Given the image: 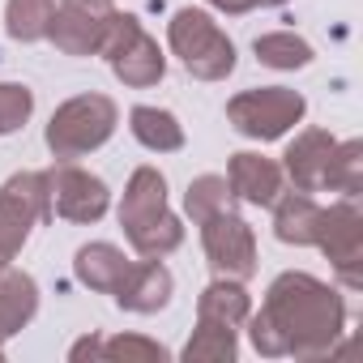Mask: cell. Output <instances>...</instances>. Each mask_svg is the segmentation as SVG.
<instances>
[{
  "label": "cell",
  "instance_id": "obj_1",
  "mask_svg": "<svg viewBox=\"0 0 363 363\" xmlns=\"http://www.w3.org/2000/svg\"><path fill=\"white\" fill-rule=\"evenodd\" d=\"M248 337L265 359H320L337 350L346 333V299L312 274H278L261 312L248 320Z\"/></svg>",
  "mask_w": 363,
  "mask_h": 363
},
{
  "label": "cell",
  "instance_id": "obj_2",
  "mask_svg": "<svg viewBox=\"0 0 363 363\" xmlns=\"http://www.w3.org/2000/svg\"><path fill=\"white\" fill-rule=\"evenodd\" d=\"M120 227L137 257L162 261L184 244V223L167 210V179L158 167H137L128 175L120 201Z\"/></svg>",
  "mask_w": 363,
  "mask_h": 363
},
{
  "label": "cell",
  "instance_id": "obj_3",
  "mask_svg": "<svg viewBox=\"0 0 363 363\" xmlns=\"http://www.w3.org/2000/svg\"><path fill=\"white\" fill-rule=\"evenodd\" d=\"M167 43L197 82H223L235 73V43L206 9H175L167 22Z\"/></svg>",
  "mask_w": 363,
  "mask_h": 363
},
{
  "label": "cell",
  "instance_id": "obj_4",
  "mask_svg": "<svg viewBox=\"0 0 363 363\" xmlns=\"http://www.w3.org/2000/svg\"><path fill=\"white\" fill-rule=\"evenodd\" d=\"M120 124V107L107 94H77L69 103H60L48 120V150L60 162L86 158L90 150L107 145L111 133Z\"/></svg>",
  "mask_w": 363,
  "mask_h": 363
},
{
  "label": "cell",
  "instance_id": "obj_5",
  "mask_svg": "<svg viewBox=\"0 0 363 363\" xmlns=\"http://www.w3.org/2000/svg\"><path fill=\"white\" fill-rule=\"evenodd\" d=\"M303 116H308V99L299 90H286V86H257V90H244L227 103L231 128L240 137H252V141H278Z\"/></svg>",
  "mask_w": 363,
  "mask_h": 363
},
{
  "label": "cell",
  "instance_id": "obj_6",
  "mask_svg": "<svg viewBox=\"0 0 363 363\" xmlns=\"http://www.w3.org/2000/svg\"><path fill=\"white\" fill-rule=\"evenodd\" d=\"M48 218V179L43 171H18L0 184V274L13 265L30 231Z\"/></svg>",
  "mask_w": 363,
  "mask_h": 363
},
{
  "label": "cell",
  "instance_id": "obj_7",
  "mask_svg": "<svg viewBox=\"0 0 363 363\" xmlns=\"http://www.w3.org/2000/svg\"><path fill=\"white\" fill-rule=\"evenodd\" d=\"M111 73L133 86V90H145V86H158L162 73H167V56L158 48V39H150V30L133 18V13H116L107 39H103V52H99Z\"/></svg>",
  "mask_w": 363,
  "mask_h": 363
},
{
  "label": "cell",
  "instance_id": "obj_8",
  "mask_svg": "<svg viewBox=\"0 0 363 363\" xmlns=\"http://www.w3.org/2000/svg\"><path fill=\"white\" fill-rule=\"evenodd\" d=\"M316 248L329 257L337 282L346 291L363 286V214L354 206V197L320 210V231H316Z\"/></svg>",
  "mask_w": 363,
  "mask_h": 363
},
{
  "label": "cell",
  "instance_id": "obj_9",
  "mask_svg": "<svg viewBox=\"0 0 363 363\" xmlns=\"http://www.w3.org/2000/svg\"><path fill=\"white\" fill-rule=\"evenodd\" d=\"M48 179V218H65V223H99L111 206V193L99 175H90L86 167L60 162L43 171Z\"/></svg>",
  "mask_w": 363,
  "mask_h": 363
},
{
  "label": "cell",
  "instance_id": "obj_10",
  "mask_svg": "<svg viewBox=\"0 0 363 363\" xmlns=\"http://www.w3.org/2000/svg\"><path fill=\"white\" fill-rule=\"evenodd\" d=\"M111 22H116V0H60L48 39L65 56H99Z\"/></svg>",
  "mask_w": 363,
  "mask_h": 363
},
{
  "label": "cell",
  "instance_id": "obj_11",
  "mask_svg": "<svg viewBox=\"0 0 363 363\" xmlns=\"http://www.w3.org/2000/svg\"><path fill=\"white\" fill-rule=\"evenodd\" d=\"M201 248H206V261H210V269L218 278L248 282L257 274V235L231 210H223V214L201 223Z\"/></svg>",
  "mask_w": 363,
  "mask_h": 363
},
{
  "label": "cell",
  "instance_id": "obj_12",
  "mask_svg": "<svg viewBox=\"0 0 363 363\" xmlns=\"http://www.w3.org/2000/svg\"><path fill=\"white\" fill-rule=\"evenodd\" d=\"M171 291H175L171 269H167L162 261H154V257H141V261L128 265V274L120 278V286H116L111 295H116V303H120L124 312L154 316V312H162V308L171 303Z\"/></svg>",
  "mask_w": 363,
  "mask_h": 363
},
{
  "label": "cell",
  "instance_id": "obj_13",
  "mask_svg": "<svg viewBox=\"0 0 363 363\" xmlns=\"http://www.w3.org/2000/svg\"><path fill=\"white\" fill-rule=\"evenodd\" d=\"M333 145L337 141L325 128H303L282 154V179H291L295 193H325V171H329Z\"/></svg>",
  "mask_w": 363,
  "mask_h": 363
},
{
  "label": "cell",
  "instance_id": "obj_14",
  "mask_svg": "<svg viewBox=\"0 0 363 363\" xmlns=\"http://www.w3.org/2000/svg\"><path fill=\"white\" fill-rule=\"evenodd\" d=\"M227 184L235 193V201H248V206H274L282 197V162L265 158V154H231L227 162Z\"/></svg>",
  "mask_w": 363,
  "mask_h": 363
},
{
  "label": "cell",
  "instance_id": "obj_15",
  "mask_svg": "<svg viewBox=\"0 0 363 363\" xmlns=\"http://www.w3.org/2000/svg\"><path fill=\"white\" fill-rule=\"evenodd\" d=\"M39 312V282L26 269H5L0 274V346L18 337Z\"/></svg>",
  "mask_w": 363,
  "mask_h": 363
},
{
  "label": "cell",
  "instance_id": "obj_16",
  "mask_svg": "<svg viewBox=\"0 0 363 363\" xmlns=\"http://www.w3.org/2000/svg\"><path fill=\"white\" fill-rule=\"evenodd\" d=\"M128 265H133V261H128L116 244H107V240L82 244L77 257H73V274H77V282L90 286V291H99V295H111V291L120 286V278L128 274Z\"/></svg>",
  "mask_w": 363,
  "mask_h": 363
},
{
  "label": "cell",
  "instance_id": "obj_17",
  "mask_svg": "<svg viewBox=\"0 0 363 363\" xmlns=\"http://www.w3.org/2000/svg\"><path fill=\"white\" fill-rule=\"evenodd\" d=\"M320 210L312 201V193H286L274 201V235L282 244L295 248H316V231H320Z\"/></svg>",
  "mask_w": 363,
  "mask_h": 363
},
{
  "label": "cell",
  "instance_id": "obj_18",
  "mask_svg": "<svg viewBox=\"0 0 363 363\" xmlns=\"http://www.w3.org/2000/svg\"><path fill=\"white\" fill-rule=\"evenodd\" d=\"M248 316H252V295L235 278H214L201 291V299H197V320H214V325L240 329Z\"/></svg>",
  "mask_w": 363,
  "mask_h": 363
},
{
  "label": "cell",
  "instance_id": "obj_19",
  "mask_svg": "<svg viewBox=\"0 0 363 363\" xmlns=\"http://www.w3.org/2000/svg\"><path fill=\"white\" fill-rule=\"evenodd\" d=\"M128 128L133 137L150 150V154H175L184 150V124L162 107H133L128 111Z\"/></svg>",
  "mask_w": 363,
  "mask_h": 363
},
{
  "label": "cell",
  "instance_id": "obj_20",
  "mask_svg": "<svg viewBox=\"0 0 363 363\" xmlns=\"http://www.w3.org/2000/svg\"><path fill=\"white\" fill-rule=\"evenodd\" d=\"M240 354V342H235V329L231 325H214V320H197L189 346L179 350L184 363H231Z\"/></svg>",
  "mask_w": 363,
  "mask_h": 363
},
{
  "label": "cell",
  "instance_id": "obj_21",
  "mask_svg": "<svg viewBox=\"0 0 363 363\" xmlns=\"http://www.w3.org/2000/svg\"><path fill=\"white\" fill-rule=\"evenodd\" d=\"M252 52H257V60H261V65L282 69V73H291V69H308V65H312V43H308V39H299V35H291V30L257 35Z\"/></svg>",
  "mask_w": 363,
  "mask_h": 363
},
{
  "label": "cell",
  "instance_id": "obj_22",
  "mask_svg": "<svg viewBox=\"0 0 363 363\" xmlns=\"http://www.w3.org/2000/svg\"><path fill=\"white\" fill-rule=\"evenodd\" d=\"M52 13H56V0H9L5 5V30L18 43H39V39H48Z\"/></svg>",
  "mask_w": 363,
  "mask_h": 363
},
{
  "label": "cell",
  "instance_id": "obj_23",
  "mask_svg": "<svg viewBox=\"0 0 363 363\" xmlns=\"http://www.w3.org/2000/svg\"><path fill=\"white\" fill-rule=\"evenodd\" d=\"M325 189L342 193V197H359L363 193V141H337L329 154V171H325Z\"/></svg>",
  "mask_w": 363,
  "mask_h": 363
},
{
  "label": "cell",
  "instance_id": "obj_24",
  "mask_svg": "<svg viewBox=\"0 0 363 363\" xmlns=\"http://www.w3.org/2000/svg\"><path fill=\"white\" fill-rule=\"evenodd\" d=\"M231 201H235V193H231V184H227V175H197L193 184H189V193H184V210H189V218H193L197 227H201L206 218L231 210Z\"/></svg>",
  "mask_w": 363,
  "mask_h": 363
},
{
  "label": "cell",
  "instance_id": "obj_25",
  "mask_svg": "<svg viewBox=\"0 0 363 363\" xmlns=\"http://www.w3.org/2000/svg\"><path fill=\"white\" fill-rule=\"evenodd\" d=\"M162 363V359H171V350L162 346V342H150V337H141V333H120V337H107L103 342V363Z\"/></svg>",
  "mask_w": 363,
  "mask_h": 363
},
{
  "label": "cell",
  "instance_id": "obj_26",
  "mask_svg": "<svg viewBox=\"0 0 363 363\" xmlns=\"http://www.w3.org/2000/svg\"><path fill=\"white\" fill-rule=\"evenodd\" d=\"M35 111V94L18 82H0V133H18Z\"/></svg>",
  "mask_w": 363,
  "mask_h": 363
},
{
  "label": "cell",
  "instance_id": "obj_27",
  "mask_svg": "<svg viewBox=\"0 0 363 363\" xmlns=\"http://www.w3.org/2000/svg\"><path fill=\"white\" fill-rule=\"evenodd\" d=\"M69 359H73V363H82V359H103V337L90 333V337L73 342V346H69Z\"/></svg>",
  "mask_w": 363,
  "mask_h": 363
},
{
  "label": "cell",
  "instance_id": "obj_28",
  "mask_svg": "<svg viewBox=\"0 0 363 363\" xmlns=\"http://www.w3.org/2000/svg\"><path fill=\"white\" fill-rule=\"evenodd\" d=\"M210 9H218V13H227V18H240V13H248V9H257V0H206Z\"/></svg>",
  "mask_w": 363,
  "mask_h": 363
},
{
  "label": "cell",
  "instance_id": "obj_29",
  "mask_svg": "<svg viewBox=\"0 0 363 363\" xmlns=\"http://www.w3.org/2000/svg\"><path fill=\"white\" fill-rule=\"evenodd\" d=\"M257 5H269V9H278V5H286V0H257Z\"/></svg>",
  "mask_w": 363,
  "mask_h": 363
},
{
  "label": "cell",
  "instance_id": "obj_30",
  "mask_svg": "<svg viewBox=\"0 0 363 363\" xmlns=\"http://www.w3.org/2000/svg\"><path fill=\"white\" fill-rule=\"evenodd\" d=\"M0 359H5V346H0Z\"/></svg>",
  "mask_w": 363,
  "mask_h": 363
}]
</instances>
